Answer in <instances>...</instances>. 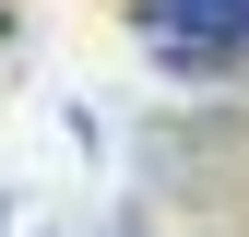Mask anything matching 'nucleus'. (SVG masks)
<instances>
[{
  "instance_id": "obj_3",
  "label": "nucleus",
  "mask_w": 249,
  "mask_h": 237,
  "mask_svg": "<svg viewBox=\"0 0 249 237\" xmlns=\"http://www.w3.org/2000/svg\"><path fill=\"white\" fill-rule=\"evenodd\" d=\"M107 237H154V225H107Z\"/></svg>"
},
{
  "instance_id": "obj_4",
  "label": "nucleus",
  "mask_w": 249,
  "mask_h": 237,
  "mask_svg": "<svg viewBox=\"0 0 249 237\" xmlns=\"http://www.w3.org/2000/svg\"><path fill=\"white\" fill-rule=\"evenodd\" d=\"M0 225H12V190H0Z\"/></svg>"
},
{
  "instance_id": "obj_1",
  "label": "nucleus",
  "mask_w": 249,
  "mask_h": 237,
  "mask_svg": "<svg viewBox=\"0 0 249 237\" xmlns=\"http://www.w3.org/2000/svg\"><path fill=\"white\" fill-rule=\"evenodd\" d=\"M119 36L190 95L249 83V0H119Z\"/></svg>"
},
{
  "instance_id": "obj_2",
  "label": "nucleus",
  "mask_w": 249,
  "mask_h": 237,
  "mask_svg": "<svg viewBox=\"0 0 249 237\" xmlns=\"http://www.w3.org/2000/svg\"><path fill=\"white\" fill-rule=\"evenodd\" d=\"M12 59H24V12L0 0V83H12Z\"/></svg>"
}]
</instances>
